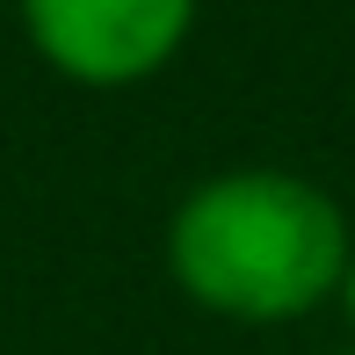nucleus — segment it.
Instances as JSON below:
<instances>
[{
    "label": "nucleus",
    "instance_id": "nucleus-1",
    "mask_svg": "<svg viewBox=\"0 0 355 355\" xmlns=\"http://www.w3.org/2000/svg\"><path fill=\"white\" fill-rule=\"evenodd\" d=\"M355 261L348 211L290 167L203 174L167 211V276L196 312L232 327H290L341 297Z\"/></svg>",
    "mask_w": 355,
    "mask_h": 355
},
{
    "label": "nucleus",
    "instance_id": "nucleus-4",
    "mask_svg": "<svg viewBox=\"0 0 355 355\" xmlns=\"http://www.w3.org/2000/svg\"><path fill=\"white\" fill-rule=\"evenodd\" d=\"M334 355H355V348H334Z\"/></svg>",
    "mask_w": 355,
    "mask_h": 355
},
{
    "label": "nucleus",
    "instance_id": "nucleus-3",
    "mask_svg": "<svg viewBox=\"0 0 355 355\" xmlns=\"http://www.w3.org/2000/svg\"><path fill=\"white\" fill-rule=\"evenodd\" d=\"M334 304H341V319H348V334H355V261H348V276H341V297H334ZM355 348V341H348Z\"/></svg>",
    "mask_w": 355,
    "mask_h": 355
},
{
    "label": "nucleus",
    "instance_id": "nucleus-2",
    "mask_svg": "<svg viewBox=\"0 0 355 355\" xmlns=\"http://www.w3.org/2000/svg\"><path fill=\"white\" fill-rule=\"evenodd\" d=\"M29 51L87 94L145 87L196 37L203 0H15Z\"/></svg>",
    "mask_w": 355,
    "mask_h": 355
}]
</instances>
